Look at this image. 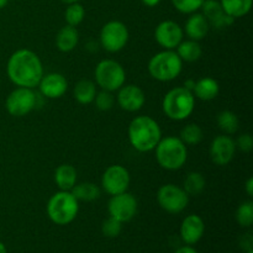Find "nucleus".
I'll return each instance as SVG.
<instances>
[{"instance_id": "nucleus-1", "label": "nucleus", "mask_w": 253, "mask_h": 253, "mask_svg": "<svg viewBox=\"0 0 253 253\" xmlns=\"http://www.w3.org/2000/svg\"><path fill=\"white\" fill-rule=\"evenodd\" d=\"M6 73L16 86L34 89L43 77V67L35 52L21 48L10 56L6 64Z\"/></svg>"}, {"instance_id": "nucleus-2", "label": "nucleus", "mask_w": 253, "mask_h": 253, "mask_svg": "<svg viewBox=\"0 0 253 253\" xmlns=\"http://www.w3.org/2000/svg\"><path fill=\"white\" fill-rule=\"evenodd\" d=\"M162 138L161 127L150 116H137L128 126V140L131 146L138 152H150L155 150Z\"/></svg>"}, {"instance_id": "nucleus-3", "label": "nucleus", "mask_w": 253, "mask_h": 253, "mask_svg": "<svg viewBox=\"0 0 253 253\" xmlns=\"http://www.w3.org/2000/svg\"><path fill=\"white\" fill-rule=\"evenodd\" d=\"M155 150L158 165L167 170L180 169L187 162V146L179 137L168 136L161 138Z\"/></svg>"}, {"instance_id": "nucleus-4", "label": "nucleus", "mask_w": 253, "mask_h": 253, "mask_svg": "<svg viewBox=\"0 0 253 253\" xmlns=\"http://www.w3.org/2000/svg\"><path fill=\"white\" fill-rule=\"evenodd\" d=\"M79 211V202L68 190H59L47 203V215L56 225H68L76 220Z\"/></svg>"}, {"instance_id": "nucleus-5", "label": "nucleus", "mask_w": 253, "mask_h": 253, "mask_svg": "<svg viewBox=\"0 0 253 253\" xmlns=\"http://www.w3.org/2000/svg\"><path fill=\"white\" fill-rule=\"evenodd\" d=\"M195 96L184 86H177L168 91L163 98L162 108L166 115L174 121L189 118L194 111Z\"/></svg>"}, {"instance_id": "nucleus-6", "label": "nucleus", "mask_w": 253, "mask_h": 253, "mask_svg": "<svg viewBox=\"0 0 253 253\" xmlns=\"http://www.w3.org/2000/svg\"><path fill=\"white\" fill-rule=\"evenodd\" d=\"M183 61L174 49H165L156 53L148 62L151 77L158 82H170L182 73Z\"/></svg>"}, {"instance_id": "nucleus-7", "label": "nucleus", "mask_w": 253, "mask_h": 253, "mask_svg": "<svg viewBox=\"0 0 253 253\" xmlns=\"http://www.w3.org/2000/svg\"><path fill=\"white\" fill-rule=\"evenodd\" d=\"M95 82L103 90H119L125 84L126 73L124 67L114 59H104L99 62L94 71Z\"/></svg>"}, {"instance_id": "nucleus-8", "label": "nucleus", "mask_w": 253, "mask_h": 253, "mask_svg": "<svg viewBox=\"0 0 253 253\" xmlns=\"http://www.w3.org/2000/svg\"><path fill=\"white\" fill-rule=\"evenodd\" d=\"M157 202L165 211L179 214L189 204V195L178 185L166 184L158 189Z\"/></svg>"}, {"instance_id": "nucleus-9", "label": "nucleus", "mask_w": 253, "mask_h": 253, "mask_svg": "<svg viewBox=\"0 0 253 253\" xmlns=\"http://www.w3.org/2000/svg\"><path fill=\"white\" fill-rule=\"evenodd\" d=\"M128 30L121 21H109L100 31V43L108 52L115 53L125 48L128 41Z\"/></svg>"}, {"instance_id": "nucleus-10", "label": "nucleus", "mask_w": 253, "mask_h": 253, "mask_svg": "<svg viewBox=\"0 0 253 253\" xmlns=\"http://www.w3.org/2000/svg\"><path fill=\"white\" fill-rule=\"evenodd\" d=\"M37 103V96L31 88L17 86L9 94L5 101L7 113L16 118H22L31 113Z\"/></svg>"}, {"instance_id": "nucleus-11", "label": "nucleus", "mask_w": 253, "mask_h": 253, "mask_svg": "<svg viewBox=\"0 0 253 253\" xmlns=\"http://www.w3.org/2000/svg\"><path fill=\"white\" fill-rule=\"evenodd\" d=\"M137 208L138 205L136 198L127 192L111 195V199L109 200L108 205L109 215L123 224L135 217V215L137 214Z\"/></svg>"}, {"instance_id": "nucleus-12", "label": "nucleus", "mask_w": 253, "mask_h": 253, "mask_svg": "<svg viewBox=\"0 0 253 253\" xmlns=\"http://www.w3.org/2000/svg\"><path fill=\"white\" fill-rule=\"evenodd\" d=\"M128 185H130V173L120 165H114L106 168L101 177V187L110 195L127 192Z\"/></svg>"}, {"instance_id": "nucleus-13", "label": "nucleus", "mask_w": 253, "mask_h": 253, "mask_svg": "<svg viewBox=\"0 0 253 253\" xmlns=\"http://www.w3.org/2000/svg\"><path fill=\"white\" fill-rule=\"evenodd\" d=\"M183 29L172 20L160 22L155 30V39L157 43L165 49H175L183 41Z\"/></svg>"}, {"instance_id": "nucleus-14", "label": "nucleus", "mask_w": 253, "mask_h": 253, "mask_svg": "<svg viewBox=\"0 0 253 253\" xmlns=\"http://www.w3.org/2000/svg\"><path fill=\"white\" fill-rule=\"evenodd\" d=\"M236 152V143L230 136L219 135L211 141L210 145V158L217 166H226L234 160Z\"/></svg>"}, {"instance_id": "nucleus-15", "label": "nucleus", "mask_w": 253, "mask_h": 253, "mask_svg": "<svg viewBox=\"0 0 253 253\" xmlns=\"http://www.w3.org/2000/svg\"><path fill=\"white\" fill-rule=\"evenodd\" d=\"M145 93L138 85L128 84V85H123L119 89L118 103L123 110L128 111V113H135V111L142 109V106L145 105Z\"/></svg>"}, {"instance_id": "nucleus-16", "label": "nucleus", "mask_w": 253, "mask_h": 253, "mask_svg": "<svg viewBox=\"0 0 253 253\" xmlns=\"http://www.w3.org/2000/svg\"><path fill=\"white\" fill-rule=\"evenodd\" d=\"M204 220H203L199 215L195 214L188 215V216L182 221V225H180L179 229L180 239H182L183 242L187 244L188 246L198 244V242L202 240V237L204 236Z\"/></svg>"}, {"instance_id": "nucleus-17", "label": "nucleus", "mask_w": 253, "mask_h": 253, "mask_svg": "<svg viewBox=\"0 0 253 253\" xmlns=\"http://www.w3.org/2000/svg\"><path fill=\"white\" fill-rule=\"evenodd\" d=\"M42 95L48 99H58L66 94L68 82L61 73H48L41 78L39 85Z\"/></svg>"}, {"instance_id": "nucleus-18", "label": "nucleus", "mask_w": 253, "mask_h": 253, "mask_svg": "<svg viewBox=\"0 0 253 253\" xmlns=\"http://www.w3.org/2000/svg\"><path fill=\"white\" fill-rule=\"evenodd\" d=\"M200 9L203 10V15L207 17L210 26L215 29L229 27L235 20L224 11L219 0H205Z\"/></svg>"}, {"instance_id": "nucleus-19", "label": "nucleus", "mask_w": 253, "mask_h": 253, "mask_svg": "<svg viewBox=\"0 0 253 253\" xmlns=\"http://www.w3.org/2000/svg\"><path fill=\"white\" fill-rule=\"evenodd\" d=\"M210 25L208 22L207 17L199 12H193L190 14L189 19L187 20L184 26V31L189 40H194V41H200L204 37H207L208 32H209Z\"/></svg>"}, {"instance_id": "nucleus-20", "label": "nucleus", "mask_w": 253, "mask_h": 253, "mask_svg": "<svg viewBox=\"0 0 253 253\" xmlns=\"http://www.w3.org/2000/svg\"><path fill=\"white\" fill-rule=\"evenodd\" d=\"M219 83L211 77H204L195 82L192 93L195 98L203 101H210L219 95Z\"/></svg>"}, {"instance_id": "nucleus-21", "label": "nucleus", "mask_w": 253, "mask_h": 253, "mask_svg": "<svg viewBox=\"0 0 253 253\" xmlns=\"http://www.w3.org/2000/svg\"><path fill=\"white\" fill-rule=\"evenodd\" d=\"M79 42V32L74 26L66 25L56 36V46L61 52H71Z\"/></svg>"}, {"instance_id": "nucleus-22", "label": "nucleus", "mask_w": 253, "mask_h": 253, "mask_svg": "<svg viewBox=\"0 0 253 253\" xmlns=\"http://www.w3.org/2000/svg\"><path fill=\"white\" fill-rule=\"evenodd\" d=\"M54 182L59 190H68L77 184V170L71 165H61L54 172Z\"/></svg>"}, {"instance_id": "nucleus-23", "label": "nucleus", "mask_w": 253, "mask_h": 253, "mask_svg": "<svg viewBox=\"0 0 253 253\" xmlns=\"http://www.w3.org/2000/svg\"><path fill=\"white\" fill-rule=\"evenodd\" d=\"M74 99L78 101L79 104L83 105H88V104L93 103L96 95V86L95 83L89 79H82L76 84L73 89Z\"/></svg>"}, {"instance_id": "nucleus-24", "label": "nucleus", "mask_w": 253, "mask_h": 253, "mask_svg": "<svg viewBox=\"0 0 253 253\" xmlns=\"http://www.w3.org/2000/svg\"><path fill=\"white\" fill-rule=\"evenodd\" d=\"M175 52L183 62H197L202 57L203 48L199 41L187 40V41H182L178 44Z\"/></svg>"}, {"instance_id": "nucleus-25", "label": "nucleus", "mask_w": 253, "mask_h": 253, "mask_svg": "<svg viewBox=\"0 0 253 253\" xmlns=\"http://www.w3.org/2000/svg\"><path fill=\"white\" fill-rule=\"evenodd\" d=\"M72 194L74 195L77 200L81 202H94V200L99 199L101 194L100 188L96 184L90 182H84L76 184L71 190Z\"/></svg>"}, {"instance_id": "nucleus-26", "label": "nucleus", "mask_w": 253, "mask_h": 253, "mask_svg": "<svg viewBox=\"0 0 253 253\" xmlns=\"http://www.w3.org/2000/svg\"><path fill=\"white\" fill-rule=\"evenodd\" d=\"M253 0H220L222 9L234 19L242 17L251 11Z\"/></svg>"}, {"instance_id": "nucleus-27", "label": "nucleus", "mask_w": 253, "mask_h": 253, "mask_svg": "<svg viewBox=\"0 0 253 253\" xmlns=\"http://www.w3.org/2000/svg\"><path fill=\"white\" fill-rule=\"evenodd\" d=\"M205 178L202 173L199 172H190L185 177L184 183H183V189L189 197H197L202 194L203 190L205 189Z\"/></svg>"}, {"instance_id": "nucleus-28", "label": "nucleus", "mask_w": 253, "mask_h": 253, "mask_svg": "<svg viewBox=\"0 0 253 253\" xmlns=\"http://www.w3.org/2000/svg\"><path fill=\"white\" fill-rule=\"evenodd\" d=\"M239 118L232 111L225 110L217 115V126L226 135H232V133L236 132L239 130Z\"/></svg>"}, {"instance_id": "nucleus-29", "label": "nucleus", "mask_w": 253, "mask_h": 253, "mask_svg": "<svg viewBox=\"0 0 253 253\" xmlns=\"http://www.w3.org/2000/svg\"><path fill=\"white\" fill-rule=\"evenodd\" d=\"M180 140L189 146H197L203 140V130L197 124L185 125L180 131Z\"/></svg>"}, {"instance_id": "nucleus-30", "label": "nucleus", "mask_w": 253, "mask_h": 253, "mask_svg": "<svg viewBox=\"0 0 253 253\" xmlns=\"http://www.w3.org/2000/svg\"><path fill=\"white\" fill-rule=\"evenodd\" d=\"M84 16H85V10H84L83 5L79 4V2L69 4L66 9V12H64V19L69 26H78L84 20Z\"/></svg>"}, {"instance_id": "nucleus-31", "label": "nucleus", "mask_w": 253, "mask_h": 253, "mask_svg": "<svg viewBox=\"0 0 253 253\" xmlns=\"http://www.w3.org/2000/svg\"><path fill=\"white\" fill-rule=\"evenodd\" d=\"M236 220L240 226L250 227L253 224V202L247 200L240 204L236 210Z\"/></svg>"}, {"instance_id": "nucleus-32", "label": "nucleus", "mask_w": 253, "mask_h": 253, "mask_svg": "<svg viewBox=\"0 0 253 253\" xmlns=\"http://www.w3.org/2000/svg\"><path fill=\"white\" fill-rule=\"evenodd\" d=\"M205 0H172L175 9L182 14H193L202 7Z\"/></svg>"}, {"instance_id": "nucleus-33", "label": "nucleus", "mask_w": 253, "mask_h": 253, "mask_svg": "<svg viewBox=\"0 0 253 253\" xmlns=\"http://www.w3.org/2000/svg\"><path fill=\"white\" fill-rule=\"evenodd\" d=\"M121 230H123V222L111 216H109L103 222V225H101V232H103V235L106 237H110V239L118 237L121 234Z\"/></svg>"}, {"instance_id": "nucleus-34", "label": "nucleus", "mask_w": 253, "mask_h": 253, "mask_svg": "<svg viewBox=\"0 0 253 253\" xmlns=\"http://www.w3.org/2000/svg\"><path fill=\"white\" fill-rule=\"evenodd\" d=\"M95 106L101 111H108L110 110L115 103V98L111 94V91L108 90H101L100 93H96L95 99H94Z\"/></svg>"}, {"instance_id": "nucleus-35", "label": "nucleus", "mask_w": 253, "mask_h": 253, "mask_svg": "<svg viewBox=\"0 0 253 253\" xmlns=\"http://www.w3.org/2000/svg\"><path fill=\"white\" fill-rule=\"evenodd\" d=\"M236 143V148H239L241 152H250L253 148V138L250 133H242L237 141H235Z\"/></svg>"}, {"instance_id": "nucleus-36", "label": "nucleus", "mask_w": 253, "mask_h": 253, "mask_svg": "<svg viewBox=\"0 0 253 253\" xmlns=\"http://www.w3.org/2000/svg\"><path fill=\"white\" fill-rule=\"evenodd\" d=\"M245 189H246L247 195H249L250 198H252L253 197V178L252 177H250L249 179H247L246 185H245Z\"/></svg>"}, {"instance_id": "nucleus-37", "label": "nucleus", "mask_w": 253, "mask_h": 253, "mask_svg": "<svg viewBox=\"0 0 253 253\" xmlns=\"http://www.w3.org/2000/svg\"><path fill=\"white\" fill-rule=\"evenodd\" d=\"M174 253H198V251L197 250L193 249L192 246H184V247H180V249H178Z\"/></svg>"}, {"instance_id": "nucleus-38", "label": "nucleus", "mask_w": 253, "mask_h": 253, "mask_svg": "<svg viewBox=\"0 0 253 253\" xmlns=\"http://www.w3.org/2000/svg\"><path fill=\"white\" fill-rule=\"evenodd\" d=\"M142 2L146 5V6L155 7V6H157L158 4H160L161 0H142Z\"/></svg>"}, {"instance_id": "nucleus-39", "label": "nucleus", "mask_w": 253, "mask_h": 253, "mask_svg": "<svg viewBox=\"0 0 253 253\" xmlns=\"http://www.w3.org/2000/svg\"><path fill=\"white\" fill-rule=\"evenodd\" d=\"M0 253H7L6 246H5L1 241H0Z\"/></svg>"}, {"instance_id": "nucleus-40", "label": "nucleus", "mask_w": 253, "mask_h": 253, "mask_svg": "<svg viewBox=\"0 0 253 253\" xmlns=\"http://www.w3.org/2000/svg\"><path fill=\"white\" fill-rule=\"evenodd\" d=\"M7 2H9V0H0V9H2V7L6 6Z\"/></svg>"}, {"instance_id": "nucleus-41", "label": "nucleus", "mask_w": 253, "mask_h": 253, "mask_svg": "<svg viewBox=\"0 0 253 253\" xmlns=\"http://www.w3.org/2000/svg\"><path fill=\"white\" fill-rule=\"evenodd\" d=\"M63 2H66V4H73V2H78L79 0H62Z\"/></svg>"}, {"instance_id": "nucleus-42", "label": "nucleus", "mask_w": 253, "mask_h": 253, "mask_svg": "<svg viewBox=\"0 0 253 253\" xmlns=\"http://www.w3.org/2000/svg\"><path fill=\"white\" fill-rule=\"evenodd\" d=\"M246 253H253V250H252V249H251V250H247Z\"/></svg>"}]
</instances>
